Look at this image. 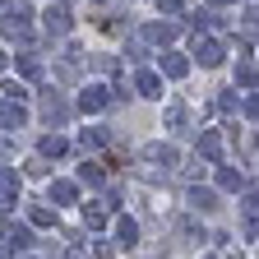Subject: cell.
Instances as JSON below:
<instances>
[{
    "label": "cell",
    "instance_id": "cell-2",
    "mask_svg": "<svg viewBox=\"0 0 259 259\" xmlns=\"http://www.w3.org/2000/svg\"><path fill=\"white\" fill-rule=\"evenodd\" d=\"M97 107H107V88H88L83 93V111H97Z\"/></svg>",
    "mask_w": 259,
    "mask_h": 259
},
{
    "label": "cell",
    "instance_id": "cell-1",
    "mask_svg": "<svg viewBox=\"0 0 259 259\" xmlns=\"http://www.w3.org/2000/svg\"><path fill=\"white\" fill-rule=\"evenodd\" d=\"M0 125H23V107H14V97L0 107Z\"/></svg>",
    "mask_w": 259,
    "mask_h": 259
},
{
    "label": "cell",
    "instance_id": "cell-4",
    "mask_svg": "<svg viewBox=\"0 0 259 259\" xmlns=\"http://www.w3.org/2000/svg\"><path fill=\"white\" fill-rule=\"evenodd\" d=\"M47 28L51 32H65V28H70V14H65V10H51L47 14Z\"/></svg>",
    "mask_w": 259,
    "mask_h": 259
},
{
    "label": "cell",
    "instance_id": "cell-5",
    "mask_svg": "<svg viewBox=\"0 0 259 259\" xmlns=\"http://www.w3.org/2000/svg\"><path fill=\"white\" fill-rule=\"evenodd\" d=\"M42 153H47V157H56V153H65V139H56V135H47V139H42Z\"/></svg>",
    "mask_w": 259,
    "mask_h": 259
},
{
    "label": "cell",
    "instance_id": "cell-7",
    "mask_svg": "<svg viewBox=\"0 0 259 259\" xmlns=\"http://www.w3.org/2000/svg\"><path fill=\"white\" fill-rule=\"evenodd\" d=\"M0 65H5V56H0Z\"/></svg>",
    "mask_w": 259,
    "mask_h": 259
},
{
    "label": "cell",
    "instance_id": "cell-3",
    "mask_svg": "<svg viewBox=\"0 0 259 259\" xmlns=\"http://www.w3.org/2000/svg\"><path fill=\"white\" fill-rule=\"evenodd\" d=\"M19 194V176L14 171H0V199H14Z\"/></svg>",
    "mask_w": 259,
    "mask_h": 259
},
{
    "label": "cell",
    "instance_id": "cell-6",
    "mask_svg": "<svg viewBox=\"0 0 259 259\" xmlns=\"http://www.w3.org/2000/svg\"><path fill=\"white\" fill-rule=\"evenodd\" d=\"M139 88H144L148 97H157V79H153V74H139Z\"/></svg>",
    "mask_w": 259,
    "mask_h": 259
}]
</instances>
